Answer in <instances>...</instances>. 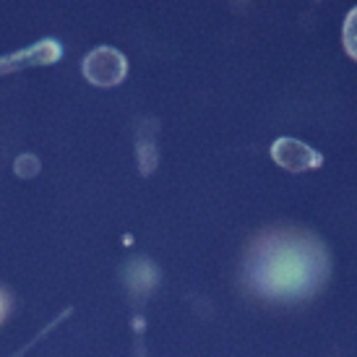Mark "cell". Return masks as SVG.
<instances>
[{
  "instance_id": "obj_2",
  "label": "cell",
  "mask_w": 357,
  "mask_h": 357,
  "mask_svg": "<svg viewBox=\"0 0 357 357\" xmlns=\"http://www.w3.org/2000/svg\"><path fill=\"white\" fill-rule=\"evenodd\" d=\"M84 70L89 81L100 84V86H112L126 76V60L120 52H115L112 47H100L94 50L84 63Z\"/></svg>"
},
{
  "instance_id": "obj_5",
  "label": "cell",
  "mask_w": 357,
  "mask_h": 357,
  "mask_svg": "<svg viewBox=\"0 0 357 357\" xmlns=\"http://www.w3.org/2000/svg\"><path fill=\"white\" fill-rule=\"evenodd\" d=\"M6 313H8V298H6L3 292H0V321L6 318Z\"/></svg>"
},
{
  "instance_id": "obj_1",
  "label": "cell",
  "mask_w": 357,
  "mask_h": 357,
  "mask_svg": "<svg viewBox=\"0 0 357 357\" xmlns=\"http://www.w3.org/2000/svg\"><path fill=\"white\" fill-rule=\"evenodd\" d=\"M324 256L310 240L282 238L268 240V245L253 258V282L268 298L295 300L318 287L324 279Z\"/></svg>"
},
{
  "instance_id": "obj_4",
  "label": "cell",
  "mask_w": 357,
  "mask_h": 357,
  "mask_svg": "<svg viewBox=\"0 0 357 357\" xmlns=\"http://www.w3.org/2000/svg\"><path fill=\"white\" fill-rule=\"evenodd\" d=\"M344 45H347L349 55L357 60V8L344 21Z\"/></svg>"
},
{
  "instance_id": "obj_3",
  "label": "cell",
  "mask_w": 357,
  "mask_h": 357,
  "mask_svg": "<svg viewBox=\"0 0 357 357\" xmlns=\"http://www.w3.org/2000/svg\"><path fill=\"white\" fill-rule=\"evenodd\" d=\"M274 157H277V162L282 167L292 169V172H300V169H307V167H313V165H318V157L313 154V149L303 146L300 141H289V139L277 141Z\"/></svg>"
}]
</instances>
